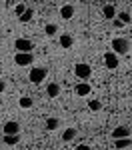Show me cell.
<instances>
[{
	"instance_id": "44dd1931",
	"label": "cell",
	"mask_w": 132,
	"mask_h": 150,
	"mask_svg": "<svg viewBox=\"0 0 132 150\" xmlns=\"http://www.w3.org/2000/svg\"><path fill=\"white\" fill-rule=\"evenodd\" d=\"M88 108H90V110H100V108H102V104L98 102V100H90V102H88Z\"/></svg>"
},
{
	"instance_id": "d6986e66",
	"label": "cell",
	"mask_w": 132,
	"mask_h": 150,
	"mask_svg": "<svg viewBox=\"0 0 132 150\" xmlns=\"http://www.w3.org/2000/svg\"><path fill=\"white\" fill-rule=\"evenodd\" d=\"M128 146H130V138H120V140H116V148H118V150L128 148Z\"/></svg>"
},
{
	"instance_id": "7c38bea8",
	"label": "cell",
	"mask_w": 132,
	"mask_h": 150,
	"mask_svg": "<svg viewBox=\"0 0 132 150\" xmlns=\"http://www.w3.org/2000/svg\"><path fill=\"white\" fill-rule=\"evenodd\" d=\"M90 90H92V86H90L88 82H80V84L76 86V94H78V96H88Z\"/></svg>"
},
{
	"instance_id": "9c48e42d",
	"label": "cell",
	"mask_w": 132,
	"mask_h": 150,
	"mask_svg": "<svg viewBox=\"0 0 132 150\" xmlns=\"http://www.w3.org/2000/svg\"><path fill=\"white\" fill-rule=\"evenodd\" d=\"M58 94H60V86L56 84V82H50V84L46 86V96L48 98H56Z\"/></svg>"
},
{
	"instance_id": "5b68a950",
	"label": "cell",
	"mask_w": 132,
	"mask_h": 150,
	"mask_svg": "<svg viewBox=\"0 0 132 150\" xmlns=\"http://www.w3.org/2000/svg\"><path fill=\"white\" fill-rule=\"evenodd\" d=\"M14 48H16V52H32V42L28 38H16Z\"/></svg>"
},
{
	"instance_id": "6da1fadb",
	"label": "cell",
	"mask_w": 132,
	"mask_h": 150,
	"mask_svg": "<svg viewBox=\"0 0 132 150\" xmlns=\"http://www.w3.org/2000/svg\"><path fill=\"white\" fill-rule=\"evenodd\" d=\"M48 74V68H44V66H36V68L30 70V82H34V84H40V82H44V78H46Z\"/></svg>"
},
{
	"instance_id": "484cf974",
	"label": "cell",
	"mask_w": 132,
	"mask_h": 150,
	"mask_svg": "<svg viewBox=\"0 0 132 150\" xmlns=\"http://www.w3.org/2000/svg\"><path fill=\"white\" fill-rule=\"evenodd\" d=\"M114 26H116V28H122V26H124V24L120 22V20H114Z\"/></svg>"
},
{
	"instance_id": "9a60e30c",
	"label": "cell",
	"mask_w": 132,
	"mask_h": 150,
	"mask_svg": "<svg viewBox=\"0 0 132 150\" xmlns=\"http://www.w3.org/2000/svg\"><path fill=\"white\" fill-rule=\"evenodd\" d=\"M18 140H20V134H4V144H8V146L18 144Z\"/></svg>"
},
{
	"instance_id": "7402d4cb",
	"label": "cell",
	"mask_w": 132,
	"mask_h": 150,
	"mask_svg": "<svg viewBox=\"0 0 132 150\" xmlns=\"http://www.w3.org/2000/svg\"><path fill=\"white\" fill-rule=\"evenodd\" d=\"M118 20H120L122 24L130 22V14H128V12H120V14H118Z\"/></svg>"
},
{
	"instance_id": "e0dca14e",
	"label": "cell",
	"mask_w": 132,
	"mask_h": 150,
	"mask_svg": "<svg viewBox=\"0 0 132 150\" xmlns=\"http://www.w3.org/2000/svg\"><path fill=\"white\" fill-rule=\"evenodd\" d=\"M18 104H20V108H30V106L34 104V100H32L30 96H22V98L18 100Z\"/></svg>"
},
{
	"instance_id": "cb8c5ba5",
	"label": "cell",
	"mask_w": 132,
	"mask_h": 150,
	"mask_svg": "<svg viewBox=\"0 0 132 150\" xmlns=\"http://www.w3.org/2000/svg\"><path fill=\"white\" fill-rule=\"evenodd\" d=\"M4 90H6V82H4V80H0V94L4 92Z\"/></svg>"
},
{
	"instance_id": "30bf717a",
	"label": "cell",
	"mask_w": 132,
	"mask_h": 150,
	"mask_svg": "<svg viewBox=\"0 0 132 150\" xmlns=\"http://www.w3.org/2000/svg\"><path fill=\"white\" fill-rule=\"evenodd\" d=\"M60 16H62L64 20H70L72 16H74V6H72V4H66V6H62V8H60Z\"/></svg>"
},
{
	"instance_id": "d4e9b609",
	"label": "cell",
	"mask_w": 132,
	"mask_h": 150,
	"mask_svg": "<svg viewBox=\"0 0 132 150\" xmlns=\"http://www.w3.org/2000/svg\"><path fill=\"white\" fill-rule=\"evenodd\" d=\"M76 150H90V146H86V144H80V146H78Z\"/></svg>"
},
{
	"instance_id": "2e32d148",
	"label": "cell",
	"mask_w": 132,
	"mask_h": 150,
	"mask_svg": "<svg viewBox=\"0 0 132 150\" xmlns=\"http://www.w3.org/2000/svg\"><path fill=\"white\" fill-rule=\"evenodd\" d=\"M32 18H34V10H32V8H26V12H24L18 20H20V22H30Z\"/></svg>"
},
{
	"instance_id": "ba28073f",
	"label": "cell",
	"mask_w": 132,
	"mask_h": 150,
	"mask_svg": "<svg viewBox=\"0 0 132 150\" xmlns=\"http://www.w3.org/2000/svg\"><path fill=\"white\" fill-rule=\"evenodd\" d=\"M4 134H20V124L14 122V120L6 122V124H4Z\"/></svg>"
},
{
	"instance_id": "8992f818",
	"label": "cell",
	"mask_w": 132,
	"mask_h": 150,
	"mask_svg": "<svg viewBox=\"0 0 132 150\" xmlns=\"http://www.w3.org/2000/svg\"><path fill=\"white\" fill-rule=\"evenodd\" d=\"M104 64H106V68L110 70H114V68H118V56L114 54V52H104Z\"/></svg>"
},
{
	"instance_id": "8fae6325",
	"label": "cell",
	"mask_w": 132,
	"mask_h": 150,
	"mask_svg": "<svg viewBox=\"0 0 132 150\" xmlns=\"http://www.w3.org/2000/svg\"><path fill=\"white\" fill-rule=\"evenodd\" d=\"M102 14H104V18H108V20H114V16H116V6H114V4H106V6L102 8Z\"/></svg>"
},
{
	"instance_id": "7a4b0ae2",
	"label": "cell",
	"mask_w": 132,
	"mask_h": 150,
	"mask_svg": "<svg viewBox=\"0 0 132 150\" xmlns=\"http://www.w3.org/2000/svg\"><path fill=\"white\" fill-rule=\"evenodd\" d=\"M112 50H114V54H126L130 50V44H128L126 38H114L112 40Z\"/></svg>"
},
{
	"instance_id": "ac0fdd59",
	"label": "cell",
	"mask_w": 132,
	"mask_h": 150,
	"mask_svg": "<svg viewBox=\"0 0 132 150\" xmlns=\"http://www.w3.org/2000/svg\"><path fill=\"white\" fill-rule=\"evenodd\" d=\"M58 126H60L58 118H48V120H46V128H48V130H56Z\"/></svg>"
},
{
	"instance_id": "52a82bcc",
	"label": "cell",
	"mask_w": 132,
	"mask_h": 150,
	"mask_svg": "<svg viewBox=\"0 0 132 150\" xmlns=\"http://www.w3.org/2000/svg\"><path fill=\"white\" fill-rule=\"evenodd\" d=\"M112 136H114V140L130 138V128H126V126H116V128H114V132H112Z\"/></svg>"
},
{
	"instance_id": "603a6c76",
	"label": "cell",
	"mask_w": 132,
	"mask_h": 150,
	"mask_svg": "<svg viewBox=\"0 0 132 150\" xmlns=\"http://www.w3.org/2000/svg\"><path fill=\"white\" fill-rule=\"evenodd\" d=\"M24 12H26V6H24V4H18V6H16V14H18V18L22 16Z\"/></svg>"
},
{
	"instance_id": "277c9868",
	"label": "cell",
	"mask_w": 132,
	"mask_h": 150,
	"mask_svg": "<svg viewBox=\"0 0 132 150\" xmlns=\"http://www.w3.org/2000/svg\"><path fill=\"white\" fill-rule=\"evenodd\" d=\"M74 72H76V76H78L80 80H86V78H90L92 68H90L88 64H84V62H78V64L74 66Z\"/></svg>"
},
{
	"instance_id": "3957f363",
	"label": "cell",
	"mask_w": 132,
	"mask_h": 150,
	"mask_svg": "<svg viewBox=\"0 0 132 150\" xmlns=\"http://www.w3.org/2000/svg\"><path fill=\"white\" fill-rule=\"evenodd\" d=\"M14 62H16L18 66H30V64L34 62V54H30V52H18V54L14 56Z\"/></svg>"
},
{
	"instance_id": "5bb4252c",
	"label": "cell",
	"mask_w": 132,
	"mask_h": 150,
	"mask_svg": "<svg viewBox=\"0 0 132 150\" xmlns=\"http://www.w3.org/2000/svg\"><path fill=\"white\" fill-rule=\"evenodd\" d=\"M72 44H74V38H72L70 34H62L60 36V46L62 48H70Z\"/></svg>"
},
{
	"instance_id": "ffe728a7",
	"label": "cell",
	"mask_w": 132,
	"mask_h": 150,
	"mask_svg": "<svg viewBox=\"0 0 132 150\" xmlns=\"http://www.w3.org/2000/svg\"><path fill=\"white\" fill-rule=\"evenodd\" d=\"M44 32H46L48 36H54L56 32H58V28H56V24H46V28H44Z\"/></svg>"
},
{
	"instance_id": "4fadbf2b",
	"label": "cell",
	"mask_w": 132,
	"mask_h": 150,
	"mask_svg": "<svg viewBox=\"0 0 132 150\" xmlns=\"http://www.w3.org/2000/svg\"><path fill=\"white\" fill-rule=\"evenodd\" d=\"M76 134H78L76 128H66V130L62 132V140H64V142H70V140L76 138Z\"/></svg>"
},
{
	"instance_id": "4316f807",
	"label": "cell",
	"mask_w": 132,
	"mask_h": 150,
	"mask_svg": "<svg viewBox=\"0 0 132 150\" xmlns=\"http://www.w3.org/2000/svg\"><path fill=\"white\" fill-rule=\"evenodd\" d=\"M130 90H132V84H130Z\"/></svg>"
}]
</instances>
